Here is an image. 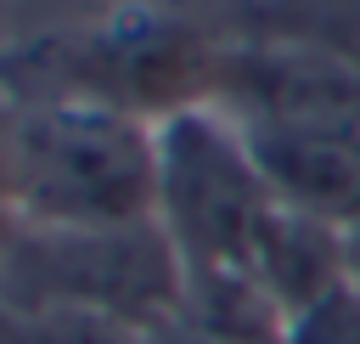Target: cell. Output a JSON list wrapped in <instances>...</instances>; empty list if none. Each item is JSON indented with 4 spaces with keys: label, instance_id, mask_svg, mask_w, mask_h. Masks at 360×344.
Returning <instances> with one entry per match:
<instances>
[{
    "label": "cell",
    "instance_id": "6da1fadb",
    "mask_svg": "<svg viewBox=\"0 0 360 344\" xmlns=\"http://www.w3.org/2000/svg\"><path fill=\"white\" fill-rule=\"evenodd\" d=\"M22 203L62 231H124L158 203V141L107 107H56L22 124Z\"/></svg>",
    "mask_w": 360,
    "mask_h": 344
},
{
    "label": "cell",
    "instance_id": "7a4b0ae2",
    "mask_svg": "<svg viewBox=\"0 0 360 344\" xmlns=\"http://www.w3.org/2000/svg\"><path fill=\"white\" fill-rule=\"evenodd\" d=\"M158 203L197 271H248V242L276 197L242 135L180 113L158 141Z\"/></svg>",
    "mask_w": 360,
    "mask_h": 344
},
{
    "label": "cell",
    "instance_id": "3957f363",
    "mask_svg": "<svg viewBox=\"0 0 360 344\" xmlns=\"http://www.w3.org/2000/svg\"><path fill=\"white\" fill-rule=\"evenodd\" d=\"M276 203L349 226L360 214V124L332 107H281L242 130Z\"/></svg>",
    "mask_w": 360,
    "mask_h": 344
},
{
    "label": "cell",
    "instance_id": "277c9868",
    "mask_svg": "<svg viewBox=\"0 0 360 344\" xmlns=\"http://www.w3.org/2000/svg\"><path fill=\"white\" fill-rule=\"evenodd\" d=\"M248 276L264 288L281 321H292L304 305L343 282V226L304 214L292 203H270L248 242Z\"/></svg>",
    "mask_w": 360,
    "mask_h": 344
},
{
    "label": "cell",
    "instance_id": "5b68a950",
    "mask_svg": "<svg viewBox=\"0 0 360 344\" xmlns=\"http://www.w3.org/2000/svg\"><path fill=\"white\" fill-rule=\"evenodd\" d=\"M281 344H360V288L349 276L338 288H326L315 305H304L287 321Z\"/></svg>",
    "mask_w": 360,
    "mask_h": 344
},
{
    "label": "cell",
    "instance_id": "8992f818",
    "mask_svg": "<svg viewBox=\"0 0 360 344\" xmlns=\"http://www.w3.org/2000/svg\"><path fill=\"white\" fill-rule=\"evenodd\" d=\"M343 276L360 288V214L343 226Z\"/></svg>",
    "mask_w": 360,
    "mask_h": 344
}]
</instances>
